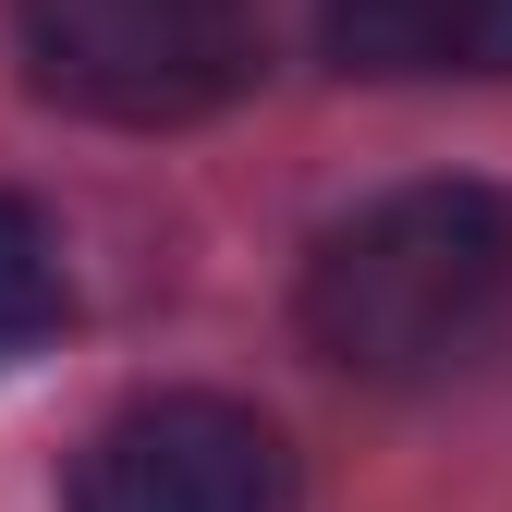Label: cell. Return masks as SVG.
<instances>
[{
	"label": "cell",
	"instance_id": "obj_3",
	"mask_svg": "<svg viewBox=\"0 0 512 512\" xmlns=\"http://www.w3.org/2000/svg\"><path fill=\"white\" fill-rule=\"evenodd\" d=\"M74 512H293V452L256 403L159 391L86 439Z\"/></svg>",
	"mask_w": 512,
	"mask_h": 512
},
{
	"label": "cell",
	"instance_id": "obj_4",
	"mask_svg": "<svg viewBox=\"0 0 512 512\" xmlns=\"http://www.w3.org/2000/svg\"><path fill=\"white\" fill-rule=\"evenodd\" d=\"M317 49L378 86H500L512 74V0H330Z\"/></svg>",
	"mask_w": 512,
	"mask_h": 512
},
{
	"label": "cell",
	"instance_id": "obj_2",
	"mask_svg": "<svg viewBox=\"0 0 512 512\" xmlns=\"http://www.w3.org/2000/svg\"><path fill=\"white\" fill-rule=\"evenodd\" d=\"M13 61L74 122H208L256 86V13L244 0H13Z\"/></svg>",
	"mask_w": 512,
	"mask_h": 512
},
{
	"label": "cell",
	"instance_id": "obj_5",
	"mask_svg": "<svg viewBox=\"0 0 512 512\" xmlns=\"http://www.w3.org/2000/svg\"><path fill=\"white\" fill-rule=\"evenodd\" d=\"M61 232L25 208V196H0V366L13 354H37L49 330H61Z\"/></svg>",
	"mask_w": 512,
	"mask_h": 512
},
{
	"label": "cell",
	"instance_id": "obj_1",
	"mask_svg": "<svg viewBox=\"0 0 512 512\" xmlns=\"http://www.w3.org/2000/svg\"><path fill=\"white\" fill-rule=\"evenodd\" d=\"M305 342L342 378H452L512 317V196L500 183H403L305 256Z\"/></svg>",
	"mask_w": 512,
	"mask_h": 512
}]
</instances>
